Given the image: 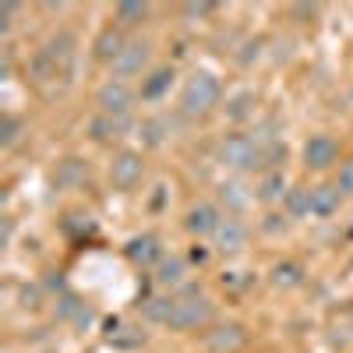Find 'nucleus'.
Here are the masks:
<instances>
[{
	"instance_id": "30",
	"label": "nucleus",
	"mask_w": 353,
	"mask_h": 353,
	"mask_svg": "<svg viewBox=\"0 0 353 353\" xmlns=\"http://www.w3.org/2000/svg\"><path fill=\"white\" fill-rule=\"evenodd\" d=\"M216 11V4H209V0H205V4H184V14L188 18H205V14H212Z\"/></svg>"
},
{
	"instance_id": "22",
	"label": "nucleus",
	"mask_w": 353,
	"mask_h": 353,
	"mask_svg": "<svg viewBox=\"0 0 353 353\" xmlns=\"http://www.w3.org/2000/svg\"><path fill=\"white\" fill-rule=\"evenodd\" d=\"M81 181H85V163L81 159H64L61 166H57V173H53V184L57 188H74Z\"/></svg>"
},
{
	"instance_id": "6",
	"label": "nucleus",
	"mask_w": 353,
	"mask_h": 353,
	"mask_svg": "<svg viewBox=\"0 0 353 353\" xmlns=\"http://www.w3.org/2000/svg\"><path fill=\"white\" fill-rule=\"evenodd\" d=\"M141 173H145L141 152H121V156H113V163H110V181H113V188H121V191H131L141 181Z\"/></svg>"
},
{
	"instance_id": "28",
	"label": "nucleus",
	"mask_w": 353,
	"mask_h": 353,
	"mask_svg": "<svg viewBox=\"0 0 353 353\" xmlns=\"http://www.w3.org/2000/svg\"><path fill=\"white\" fill-rule=\"evenodd\" d=\"M336 188H339V194H353V163H343V166H339Z\"/></svg>"
},
{
	"instance_id": "11",
	"label": "nucleus",
	"mask_w": 353,
	"mask_h": 353,
	"mask_svg": "<svg viewBox=\"0 0 353 353\" xmlns=\"http://www.w3.org/2000/svg\"><path fill=\"white\" fill-rule=\"evenodd\" d=\"M128 261H134L138 269H145V265L152 261H163V248H159V237H152V233H141V237H131L128 248H124Z\"/></svg>"
},
{
	"instance_id": "7",
	"label": "nucleus",
	"mask_w": 353,
	"mask_h": 353,
	"mask_svg": "<svg viewBox=\"0 0 353 353\" xmlns=\"http://www.w3.org/2000/svg\"><path fill=\"white\" fill-rule=\"evenodd\" d=\"M339 159V145L332 134H311L304 145V166L307 170H329Z\"/></svg>"
},
{
	"instance_id": "4",
	"label": "nucleus",
	"mask_w": 353,
	"mask_h": 353,
	"mask_svg": "<svg viewBox=\"0 0 353 353\" xmlns=\"http://www.w3.org/2000/svg\"><path fill=\"white\" fill-rule=\"evenodd\" d=\"M96 106H99V113H106V117H128L131 106H134V92L128 88V81L110 78L99 92H96Z\"/></svg>"
},
{
	"instance_id": "18",
	"label": "nucleus",
	"mask_w": 353,
	"mask_h": 353,
	"mask_svg": "<svg viewBox=\"0 0 353 353\" xmlns=\"http://www.w3.org/2000/svg\"><path fill=\"white\" fill-rule=\"evenodd\" d=\"M290 194V188H286V173L283 170H269L261 176V184H258V198L261 201H283Z\"/></svg>"
},
{
	"instance_id": "17",
	"label": "nucleus",
	"mask_w": 353,
	"mask_h": 353,
	"mask_svg": "<svg viewBox=\"0 0 353 353\" xmlns=\"http://www.w3.org/2000/svg\"><path fill=\"white\" fill-rule=\"evenodd\" d=\"M43 53L50 57V61L61 68V71H68V64H71V57H74V36L71 32H61V36H53L46 46H43Z\"/></svg>"
},
{
	"instance_id": "10",
	"label": "nucleus",
	"mask_w": 353,
	"mask_h": 353,
	"mask_svg": "<svg viewBox=\"0 0 353 353\" xmlns=\"http://www.w3.org/2000/svg\"><path fill=\"white\" fill-rule=\"evenodd\" d=\"M248 343V332L244 325H216L212 332H205V346H209L212 353H233V350H241Z\"/></svg>"
},
{
	"instance_id": "25",
	"label": "nucleus",
	"mask_w": 353,
	"mask_h": 353,
	"mask_svg": "<svg viewBox=\"0 0 353 353\" xmlns=\"http://www.w3.org/2000/svg\"><path fill=\"white\" fill-rule=\"evenodd\" d=\"M173 301L176 297H152V301H145V314H149L152 321H159V325H166L170 311H173Z\"/></svg>"
},
{
	"instance_id": "27",
	"label": "nucleus",
	"mask_w": 353,
	"mask_h": 353,
	"mask_svg": "<svg viewBox=\"0 0 353 353\" xmlns=\"http://www.w3.org/2000/svg\"><path fill=\"white\" fill-rule=\"evenodd\" d=\"M18 134H21V121L14 113H4V121H0V145L11 149V145L18 141Z\"/></svg>"
},
{
	"instance_id": "32",
	"label": "nucleus",
	"mask_w": 353,
	"mask_h": 353,
	"mask_svg": "<svg viewBox=\"0 0 353 353\" xmlns=\"http://www.w3.org/2000/svg\"><path fill=\"white\" fill-rule=\"evenodd\" d=\"M244 272H223V286H248V279H241Z\"/></svg>"
},
{
	"instance_id": "5",
	"label": "nucleus",
	"mask_w": 353,
	"mask_h": 353,
	"mask_svg": "<svg viewBox=\"0 0 353 353\" xmlns=\"http://www.w3.org/2000/svg\"><path fill=\"white\" fill-rule=\"evenodd\" d=\"M149 57H152V43L149 39H131L124 50H121V57L113 61V74L117 78H131V74H141V68L149 64Z\"/></svg>"
},
{
	"instance_id": "26",
	"label": "nucleus",
	"mask_w": 353,
	"mask_h": 353,
	"mask_svg": "<svg viewBox=\"0 0 353 353\" xmlns=\"http://www.w3.org/2000/svg\"><path fill=\"white\" fill-rule=\"evenodd\" d=\"M145 14H149V8H145V4H131V0L117 4V21H121V25H138Z\"/></svg>"
},
{
	"instance_id": "19",
	"label": "nucleus",
	"mask_w": 353,
	"mask_h": 353,
	"mask_svg": "<svg viewBox=\"0 0 353 353\" xmlns=\"http://www.w3.org/2000/svg\"><path fill=\"white\" fill-rule=\"evenodd\" d=\"M286 219H304L311 216V188H290V194L283 198Z\"/></svg>"
},
{
	"instance_id": "20",
	"label": "nucleus",
	"mask_w": 353,
	"mask_h": 353,
	"mask_svg": "<svg viewBox=\"0 0 353 353\" xmlns=\"http://www.w3.org/2000/svg\"><path fill=\"white\" fill-rule=\"evenodd\" d=\"M219 201L226 205L230 212H244L248 205H251V191H248L241 181H230V184L219 188Z\"/></svg>"
},
{
	"instance_id": "31",
	"label": "nucleus",
	"mask_w": 353,
	"mask_h": 353,
	"mask_svg": "<svg viewBox=\"0 0 353 353\" xmlns=\"http://www.w3.org/2000/svg\"><path fill=\"white\" fill-rule=\"evenodd\" d=\"M286 159V149H283V145L276 141V145H269V149H265V163H269V166H279Z\"/></svg>"
},
{
	"instance_id": "8",
	"label": "nucleus",
	"mask_w": 353,
	"mask_h": 353,
	"mask_svg": "<svg viewBox=\"0 0 353 353\" xmlns=\"http://www.w3.org/2000/svg\"><path fill=\"white\" fill-rule=\"evenodd\" d=\"M219 223H223V216H219L216 205H209V201L191 205V209H188V219H184L188 233H194V237H209V233L219 230Z\"/></svg>"
},
{
	"instance_id": "1",
	"label": "nucleus",
	"mask_w": 353,
	"mask_h": 353,
	"mask_svg": "<svg viewBox=\"0 0 353 353\" xmlns=\"http://www.w3.org/2000/svg\"><path fill=\"white\" fill-rule=\"evenodd\" d=\"M219 96H223L219 78L212 71H194L181 88V110L188 117H205L219 106Z\"/></svg>"
},
{
	"instance_id": "24",
	"label": "nucleus",
	"mask_w": 353,
	"mask_h": 353,
	"mask_svg": "<svg viewBox=\"0 0 353 353\" xmlns=\"http://www.w3.org/2000/svg\"><path fill=\"white\" fill-rule=\"evenodd\" d=\"M166 134H170V121H166V117H152V121H145V124H141V138H145V145H163Z\"/></svg>"
},
{
	"instance_id": "15",
	"label": "nucleus",
	"mask_w": 353,
	"mask_h": 353,
	"mask_svg": "<svg viewBox=\"0 0 353 353\" xmlns=\"http://www.w3.org/2000/svg\"><path fill=\"white\" fill-rule=\"evenodd\" d=\"M269 279H272V286H279V290H293V286H301L304 283V265L301 261H276L272 265V272H269Z\"/></svg>"
},
{
	"instance_id": "34",
	"label": "nucleus",
	"mask_w": 353,
	"mask_h": 353,
	"mask_svg": "<svg viewBox=\"0 0 353 353\" xmlns=\"http://www.w3.org/2000/svg\"><path fill=\"white\" fill-rule=\"evenodd\" d=\"M350 269H353V261H350Z\"/></svg>"
},
{
	"instance_id": "3",
	"label": "nucleus",
	"mask_w": 353,
	"mask_h": 353,
	"mask_svg": "<svg viewBox=\"0 0 353 353\" xmlns=\"http://www.w3.org/2000/svg\"><path fill=\"white\" fill-rule=\"evenodd\" d=\"M219 163L230 170H254L265 163V149H258V141L248 134H226L219 141Z\"/></svg>"
},
{
	"instance_id": "23",
	"label": "nucleus",
	"mask_w": 353,
	"mask_h": 353,
	"mask_svg": "<svg viewBox=\"0 0 353 353\" xmlns=\"http://www.w3.org/2000/svg\"><path fill=\"white\" fill-rule=\"evenodd\" d=\"M251 113H254V92H237L226 103V117H230V121H248Z\"/></svg>"
},
{
	"instance_id": "13",
	"label": "nucleus",
	"mask_w": 353,
	"mask_h": 353,
	"mask_svg": "<svg viewBox=\"0 0 353 353\" xmlns=\"http://www.w3.org/2000/svg\"><path fill=\"white\" fill-rule=\"evenodd\" d=\"M124 131H128V117H106V113H99V117L88 121V134H92V141H117Z\"/></svg>"
},
{
	"instance_id": "16",
	"label": "nucleus",
	"mask_w": 353,
	"mask_h": 353,
	"mask_svg": "<svg viewBox=\"0 0 353 353\" xmlns=\"http://www.w3.org/2000/svg\"><path fill=\"white\" fill-rule=\"evenodd\" d=\"M184 276H188V261H184L181 254H170V258L163 254L159 269H156V283H159V286H181Z\"/></svg>"
},
{
	"instance_id": "9",
	"label": "nucleus",
	"mask_w": 353,
	"mask_h": 353,
	"mask_svg": "<svg viewBox=\"0 0 353 353\" xmlns=\"http://www.w3.org/2000/svg\"><path fill=\"white\" fill-rule=\"evenodd\" d=\"M212 237H216V251H223V254H241V251L248 248V226H244L241 219H223Z\"/></svg>"
},
{
	"instance_id": "12",
	"label": "nucleus",
	"mask_w": 353,
	"mask_h": 353,
	"mask_svg": "<svg viewBox=\"0 0 353 353\" xmlns=\"http://www.w3.org/2000/svg\"><path fill=\"white\" fill-rule=\"evenodd\" d=\"M339 201H343V194H339V188H336V184L311 188V216H318V219L336 216V212H339Z\"/></svg>"
},
{
	"instance_id": "29",
	"label": "nucleus",
	"mask_w": 353,
	"mask_h": 353,
	"mask_svg": "<svg viewBox=\"0 0 353 353\" xmlns=\"http://www.w3.org/2000/svg\"><path fill=\"white\" fill-rule=\"evenodd\" d=\"M261 230H265V233H283V230H286V219H283L279 212H269V216L261 219Z\"/></svg>"
},
{
	"instance_id": "33",
	"label": "nucleus",
	"mask_w": 353,
	"mask_h": 353,
	"mask_svg": "<svg viewBox=\"0 0 353 353\" xmlns=\"http://www.w3.org/2000/svg\"><path fill=\"white\" fill-rule=\"evenodd\" d=\"M205 258H209V251H205L201 244H194V248H191V261H198V265H201Z\"/></svg>"
},
{
	"instance_id": "2",
	"label": "nucleus",
	"mask_w": 353,
	"mask_h": 353,
	"mask_svg": "<svg viewBox=\"0 0 353 353\" xmlns=\"http://www.w3.org/2000/svg\"><path fill=\"white\" fill-rule=\"evenodd\" d=\"M209 318H212V301L205 297L198 286L188 283L184 293L173 301V311H170V321H166V325L176 329V332H184V329H198V325H205Z\"/></svg>"
},
{
	"instance_id": "14",
	"label": "nucleus",
	"mask_w": 353,
	"mask_h": 353,
	"mask_svg": "<svg viewBox=\"0 0 353 353\" xmlns=\"http://www.w3.org/2000/svg\"><path fill=\"white\" fill-rule=\"evenodd\" d=\"M124 46H128V43H124V36H121V28H113V25H106L103 32L96 36V43H92V50H96L99 61H117Z\"/></svg>"
},
{
	"instance_id": "21",
	"label": "nucleus",
	"mask_w": 353,
	"mask_h": 353,
	"mask_svg": "<svg viewBox=\"0 0 353 353\" xmlns=\"http://www.w3.org/2000/svg\"><path fill=\"white\" fill-rule=\"evenodd\" d=\"M173 85V68H159V71H152L149 78L141 81V99H163V92Z\"/></svg>"
}]
</instances>
